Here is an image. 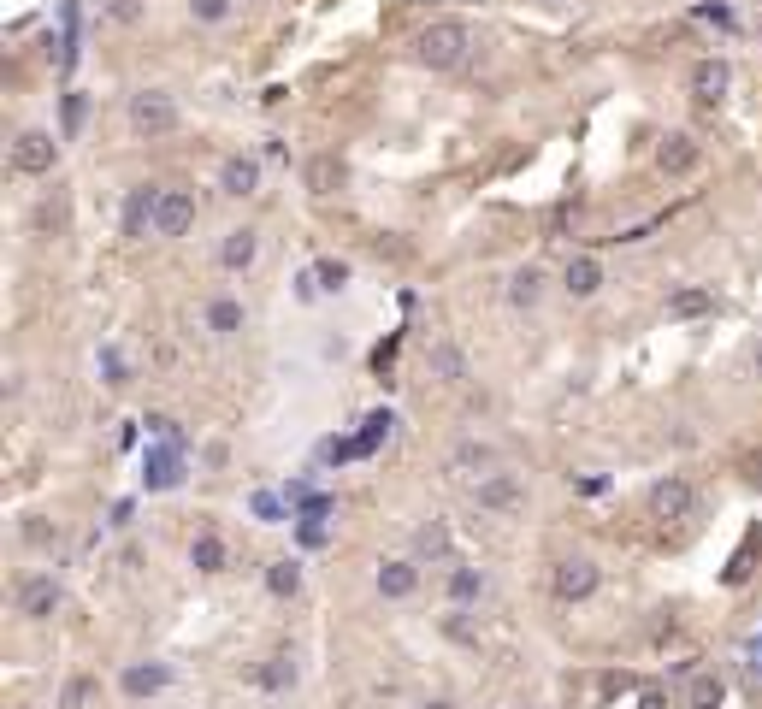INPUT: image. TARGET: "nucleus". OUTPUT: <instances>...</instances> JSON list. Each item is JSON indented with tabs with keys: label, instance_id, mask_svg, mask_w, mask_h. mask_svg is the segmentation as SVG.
Masks as SVG:
<instances>
[{
	"label": "nucleus",
	"instance_id": "2",
	"mask_svg": "<svg viewBox=\"0 0 762 709\" xmlns=\"http://www.w3.org/2000/svg\"><path fill=\"white\" fill-rule=\"evenodd\" d=\"M172 130H178V101H172L166 89H142V95H130V136L154 142V136H172Z\"/></svg>",
	"mask_w": 762,
	"mask_h": 709
},
{
	"label": "nucleus",
	"instance_id": "26",
	"mask_svg": "<svg viewBox=\"0 0 762 709\" xmlns=\"http://www.w3.org/2000/svg\"><path fill=\"white\" fill-rule=\"evenodd\" d=\"M709 308H715L709 290H680V296H668V314H674V320H703Z\"/></svg>",
	"mask_w": 762,
	"mask_h": 709
},
{
	"label": "nucleus",
	"instance_id": "18",
	"mask_svg": "<svg viewBox=\"0 0 762 709\" xmlns=\"http://www.w3.org/2000/svg\"><path fill=\"white\" fill-rule=\"evenodd\" d=\"M414 562H444L449 556V532H444V520H426L420 532H414V550H408Z\"/></svg>",
	"mask_w": 762,
	"mask_h": 709
},
{
	"label": "nucleus",
	"instance_id": "16",
	"mask_svg": "<svg viewBox=\"0 0 762 709\" xmlns=\"http://www.w3.org/2000/svg\"><path fill=\"white\" fill-rule=\"evenodd\" d=\"M142 479H148V491H172V485H184V461H178V444H172V450L160 444V450L148 455V473H142Z\"/></svg>",
	"mask_w": 762,
	"mask_h": 709
},
{
	"label": "nucleus",
	"instance_id": "38",
	"mask_svg": "<svg viewBox=\"0 0 762 709\" xmlns=\"http://www.w3.org/2000/svg\"><path fill=\"white\" fill-rule=\"evenodd\" d=\"M24 544H54V526H48L42 515H30L24 520Z\"/></svg>",
	"mask_w": 762,
	"mask_h": 709
},
{
	"label": "nucleus",
	"instance_id": "13",
	"mask_svg": "<svg viewBox=\"0 0 762 709\" xmlns=\"http://www.w3.org/2000/svg\"><path fill=\"white\" fill-rule=\"evenodd\" d=\"M119 686H125V698H154L172 686V662H130Z\"/></svg>",
	"mask_w": 762,
	"mask_h": 709
},
{
	"label": "nucleus",
	"instance_id": "23",
	"mask_svg": "<svg viewBox=\"0 0 762 709\" xmlns=\"http://www.w3.org/2000/svg\"><path fill=\"white\" fill-rule=\"evenodd\" d=\"M444 591H449V603H473V597L485 591V574H479V568H449Z\"/></svg>",
	"mask_w": 762,
	"mask_h": 709
},
{
	"label": "nucleus",
	"instance_id": "17",
	"mask_svg": "<svg viewBox=\"0 0 762 709\" xmlns=\"http://www.w3.org/2000/svg\"><path fill=\"white\" fill-rule=\"evenodd\" d=\"M562 284H568V296H597V284H603V266H597V255H573L568 272H562Z\"/></svg>",
	"mask_w": 762,
	"mask_h": 709
},
{
	"label": "nucleus",
	"instance_id": "28",
	"mask_svg": "<svg viewBox=\"0 0 762 709\" xmlns=\"http://www.w3.org/2000/svg\"><path fill=\"white\" fill-rule=\"evenodd\" d=\"M83 125H89V95H83V89H71V95L60 101V130H65V136H77Z\"/></svg>",
	"mask_w": 762,
	"mask_h": 709
},
{
	"label": "nucleus",
	"instance_id": "27",
	"mask_svg": "<svg viewBox=\"0 0 762 709\" xmlns=\"http://www.w3.org/2000/svg\"><path fill=\"white\" fill-rule=\"evenodd\" d=\"M266 591L272 597H296L302 591V568L296 562H266Z\"/></svg>",
	"mask_w": 762,
	"mask_h": 709
},
{
	"label": "nucleus",
	"instance_id": "40",
	"mask_svg": "<svg viewBox=\"0 0 762 709\" xmlns=\"http://www.w3.org/2000/svg\"><path fill=\"white\" fill-rule=\"evenodd\" d=\"M638 709H668V692H662V686H644V692H638Z\"/></svg>",
	"mask_w": 762,
	"mask_h": 709
},
{
	"label": "nucleus",
	"instance_id": "8",
	"mask_svg": "<svg viewBox=\"0 0 762 709\" xmlns=\"http://www.w3.org/2000/svg\"><path fill=\"white\" fill-rule=\"evenodd\" d=\"M373 585H379V597L402 603V597H414V591H420V562H414V556H384L379 574H373Z\"/></svg>",
	"mask_w": 762,
	"mask_h": 709
},
{
	"label": "nucleus",
	"instance_id": "31",
	"mask_svg": "<svg viewBox=\"0 0 762 709\" xmlns=\"http://www.w3.org/2000/svg\"><path fill=\"white\" fill-rule=\"evenodd\" d=\"M89 698H95V680H83V674L60 686V709H89Z\"/></svg>",
	"mask_w": 762,
	"mask_h": 709
},
{
	"label": "nucleus",
	"instance_id": "4",
	"mask_svg": "<svg viewBox=\"0 0 762 709\" xmlns=\"http://www.w3.org/2000/svg\"><path fill=\"white\" fill-rule=\"evenodd\" d=\"M473 497H479V509H485V515H520V509H526V485H520V473H503V467H497V473H485Z\"/></svg>",
	"mask_w": 762,
	"mask_h": 709
},
{
	"label": "nucleus",
	"instance_id": "43",
	"mask_svg": "<svg viewBox=\"0 0 762 709\" xmlns=\"http://www.w3.org/2000/svg\"><path fill=\"white\" fill-rule=\"evenodd\" d=\"M757 373H762V343H757Z\"/></svg>",
	"mask_w": 762,
	"mask_h": 709
},
{
	"label": "nucleus",
	"instance_id": "5",
	"mask_svg": "<svg viewBox=\"0 0 762 709\" xmlns=\"http://www.w3.org/2000/svg\"><path fill=\"white\" fill-rule=\"evenodd\" d=\"M154 213H160V184H136L125 195V207H119V237L136 243L142 231H154Z\"/></svg>",
	"mask_w": 762,
	"mask_h": 709
},
{
	"label": "nucleus",
	"instance_id": "19",
	"mask_svg": "<svg viewBox=\"0 0 762 709\" xmlns=\"http://www.w3.org/2000/svg\"><path fill=\"white\" fill-rule=\"evenodd\" d=\"M254 249H260V231H249V225H243V231H231V237H225L219 266H225V272H243V266L254 260Z\"/></svg>",
	"mask_w": 762,
	"mask_h": 709
},
{
	"label": "nucleus",
	"instance_id": "34",
	"mask_svg": "<svg viewBox=\"0 0 762 709\" xmlns=\"http://www.w3.org/2000/svg\"><path fill=\"white\" fill-rule=\"evenodd\" d=\"M444 639H455V645H473V639H479L473 621H467V609H449L444 615Z\"/></svg>",
	"mask_w": 762,
	"mask_h": 709
},
{
	"label": "nucleus",
	"instance_id": "29",
	"mask_svg": "<svg viewBox=\"0 0 762 709\" xmlns=\"http://www.w3.org/2000/svg\"><path fill=\"white\" fill-rule=\"evenodd\" d=\"M384 432H390V414H367V426L355 432V444H349V455H373L384 444Z\"/></svg>",
	"mask_w": 762,
	"mask_h": 709
},
{
	"label": "nucleus",
	"instance_id": "42",
	"mask_svg": "<svg viewBox=\"0 0 762 709\" xmlns=\"http://www.w3.org/2000/svg\"><path fill=\"white\" fill-rule=\"evenodd\" d=\"M420 709H455V704H449V698H432V704H420Z\"/></svg>",
	"mask_w": 762,
	"mask_h": 709
},
{
	"label": "nucleus",
	"instance_id": "22",
	"mask_svg": "<svg viewBox=\"0 0 762 709\" xmlns=\"http://www.w3.org/2000/svg\"><path fill=\"white\" fill-rule=\"evenodd\" d=\"M190 562L201 574H219V568H225V538H219V532H201L190 544Z\"/></svg>",
	"mask_w": 762,
	"mask_h": 709
},
{
	"label": "nucleus",
	"instance_id": "1",
	"mask_svg": "<svg viewBox=\"0 0 762 709\" xmlns=\"http://www.w3.org/2000/svg\"><path fill=\"white\" fill-rule=\"evenodd\" d=\"M467 48H473V36H467L461 18H438V24H426V30L414 36V60L426 65V71H455V65H467Z\"/></svg>",
	"mask_w": 762,
	"mask_h": 709
},
{
	"label": "nucleus",
	"instance_id": "35",
	"mask_svg": "<svg viewBox=\"0 0 762 709\" xmlns=\"http://www.w3.org/2000/svg\"><path fill=\"white\" fill-rule=\"evenodd\" d=\"M296 538H302V550H319L325 544V515H302L296 520Z\"/></svg>",
	"mask_w": 762,
	"mask_h": 709
},
{
	"label": "nucleus",
	"instance_id": "33",
	"mask_svg": "<svg viewBox=\"0 0 762 709\" xmlns=\"http://www.w3.org/2000/svg\"><path fill=\"white\" fill-rule=\"evenodd\" d=\"M101 385H130V367L119 361V349H101Z\"/></svg>",
	"mask_w": 762,
	"mask_h": 709
},
{
	"label": "nucleus",
	"instance_id": "41",
	"mask_svg": "<svg viewBox=\"0 0 762 709\" xmlns=\"http://www.w3.org/2000/svg\"><path fill=\"white\" fill-rule=\"evenodd\" d=\"M319 278H325V290H343V266H337V260H325Z\"/></svg>",
	"mask_w": 762,
	"mask_h": 709
},
{
	"label": "nucleus",
	"instance_id": "36",
	"mask_svg": "<svg viewBox=\"0 0 762 709\" xmlns=\"http://www.w3.org/2000/svg\"><path fill=\"white\" fill-rule=\"evenodd\" d=\"M249 509H254L260 520H284V497H278V491H254Z\"/></svg>",
	"mask_w": 762,
	"mask_h": 709
},
{
	"label": "nucleus",
	"instance_id": "7",
	"mask_svg": "<svg viewBox=\"0 0 762 709\" xmlns=\"http://www.w3.org/2000/svg\"><path fill=\"white\" fill-rule=\"evenodd\" d=\"M644 509H650V520H686V515H692V485L668 473V479H656V485H650Z\"/></svg>",
	"mask_w": 762,
	"mask_h": 709
},
{
	"label": "nucleus",
	"instance_id": "11",
	"mask_svg": "<svg viewBox=\"0 0 762 709\" xmlns=\"http://www.w3.org/2000/svg\"><path fill=\"white\" fill-rule=\"evenodd\" d=\"M727 89H733V65H727V60H698V65H692V101L715 107Z\"/></svg>",
	"mask_w": 762,
	"mask_h": 709
},
{
	"label": "nucleus",
	"instance_id": "6",
	"mask_svg": "<svg viewBox=\"0 0 762 709\" xmlns=\"http://www.w3.org/2000/svg\"><path fill=\"white\" fill-rule=\"evenodd\" d=\"M550 591H556L562 603H585V597L597 591V562H591V556H568V562H556Z\"/></svg>",
	"mask_w": 762,
	"mask_h": 709
},
{
	"label": "nucleus",
	"instance_id": "37",
	"mask_svg": "<svg viewBox=\"0 0 762 709\" xmlns=\"http://www.w3.org/2000/svg\"><path fill=\"white\" fill-rule=\"evenodd\" d=\"M190 12L201 24H219V18H231V0H190Z\"/></svg>",
	"mask_w": 762,
	"mask_h": 709
},
{
	"label": "nucleus",
	"instance_id": "20",
	"mask_svg": "<svg viewBox=\"0 0 762 709\" xmlns=\"http://www.w3.org/2000/svg\"><path fill=\"white\" fill-rule=\"evenodd\" d=\"M538 296H544V266H520L508 284V308H532Z\"/></svg>",
	"mask_w": 762,
	"mask_h": 709
},
{
	"label": "nucleus",
	"instance_id": "21",
	"mask_svg": "<svg viewBox=\"0 0 762 709\" xmlns=\"http://www.w3.org/2000/svg\"><path fill=\"white\" fill-rule=\"evenodd\" d=\"M237 325H243V302H237V296H213V302H207V331H213V337H231Z\"/></svg>",
	"mask_w": 762,
	"mask_h": 709
},
{
	"label": "nucleus",
	"instance_id": "25",
	"mask_svg": "<svg viewBox=\"0 0 762 709\" xmlns=\"http://www.w3.org/2000/svg\"><path fill=\"white\" fill-rule=\"evenodd\" d=\"M449 467H455V473H497V450H485V444H461V450L449 455Z\"/></svg>",
	"mask_w": 762,
	"mask_h": 709
},
{
	"label": "nucleus",
	"instance_id": "15",
	"mask_svg": "<svg viewBox=\"0 0 762 709\" xmlns=\"http://www.w3.org/2000/svg\"><path fill=\"white\" fill-rule=\"evenodd\" d=\"M219 190L237 195V201H249V195L260 190V166H254L249 154H231V160L219 166Z\"/></svg>",
	"mask_w": 762,
	"mask_h": 709
},
{
	"label": "nucleus",
	"instance_id": "9",
	"mask_svg": "<svg viewBox=\"0 0 762 709\" xmlns=\"http://www.w3.org/2000/svg\"><path fill=\"white\" fill-rule=\"evenodd\" d=\"M190 225H195V195L190 190H160L154 237H190Z\"/></svg>",
	"mask_w": 762,
	"mask_h": 709
},
{
	"label": "nucleus",
	"instance_id": "12",
	"mask_svg": "<svg viewBox=\"0 0 762 709\" xmlns=\"http://www.w3.org/2000/svg\"><path fill=\"white\" fill-rule=\"evenodd\" d=\"M60 609V585L48 580V574H36V580L18 585V615H30V621H48Z\"/></svg>",
	"mask_w": 762,
	"mask_h": 709
},
{
	"label": "nucleus",
	"instance_id": "39",
	"mask_svg": "<svg viewBox=\"0 0 762 709\" xmlns=\"http://www.w3.org/2000/svg\"><path fill=\"white\" fill-rule=\"evenodd\" d=\"M107 18H113V24H136V18H142V0H113Z\"/></svg>",
	"mask_w": 762,
	"mask_h": 709
},
{
	"label": "nucleus",
	"instance_id": "14",
	"mask_svg": "<svg viewBox=\"0 0 762 709\" xmlns=\"http://www.w3.org/2000/svg\"><path fill=\"white\" fill-rule=\"evenodd\" d=\"M302 178H308V190L314 195H337L343 184H349V166H343L337 154H314V160L302 166Z\"/></svg>",
	"mask_w": 762,
	"mask_h": 709
},
{
	"label": "nucleus",
	"instance_id": "3",
	"mask_svg": "<svg viewBox=\"0 0 762 709\" xmlns=\"http://www.w3.org/2000/svg\"><path fill=\"white\" fill-rule=\"evenodd\" d=\"M54 160H60V148H54L48 130H18V136H12V172H24V178H48Z\"/></svg>",
	"mask_w": 762,
	"mask_h": 709
},
{
	"label": "nucleus",
	"instance_id": "24",
	"mask_svg": "<svg viewBox=\"0 0 762 709\" xmlns=\"http://www.w3.org/2000/svg\"><path fill=\"white\" fill-rule=\"evenodd\" d=\"M254 686H266V692H284V686H296V662H290V656H272V662H260V668H254Z\"/></svg>",
	"mask_w": 762,
	"mask_h": 709
},
{
	"label": "nucleus",
	"instance_id": "30",
	"mask_svg": "<svg viewBox=\"0 0 762 709\" xmlns=\"http://www.w3.org/2000/svg\"><path fill=\"white\" fill-rule=\"evenodd\" d=\"M432 367H438L444 379H461V373H467V355H461L455 343H432Z\"/></svg>",
	"mask_w": 762,
	"mask_h": 709
},
{
	"label": "nucleus",
	"instance_id": "32",
	"mask_svg": "<svg viewBox=\"0 0 762 709\" xmlns=\"http://www.w3.org/2000/svg\"><path fill=\"white\" fill-rule=\"evenodd\" d=\"M721 698H727V692H721L715 674H698V680H692V704L698 709H721Z\"/></svg>",
	"mask_w": 762,
	"mask_h": 709
},
{
	"label": "nucleus",
	"instance_id": "10",
	"mask_svg": "<svg viewBox=\"0 0 762 709\" xmlns=\"http://www.w3.org/2000/svg\"><path fill=\"white\" fill-rule=\"evenodd\" d=\"M692 166H698V142H692L686 130H668V136L656 142V172H662V178H692Z\"/></svg>",
	"mask_w": 762,
	"mask_h": 709
}]
</instances>
